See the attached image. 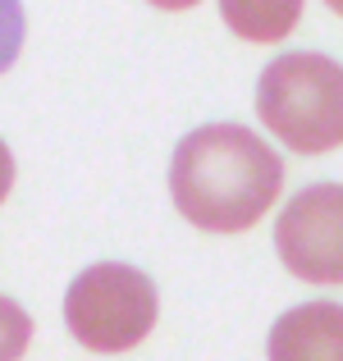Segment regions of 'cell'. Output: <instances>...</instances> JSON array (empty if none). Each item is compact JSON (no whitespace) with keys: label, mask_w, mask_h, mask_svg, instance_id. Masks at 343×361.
I'll return each instance as SVG.
<instances>
[{"label":"cell","mask_w":343,"mask_h":361,"mask_svg":"<svg viewBox=\"0 0 343 361\" xmlns=\"http://www.w3.org/2000/svg\"><path fill=\"white\" fill-rule=\"evenodd\" d=\"M284 160L243 123H202L174 147L169 197L206 233H243L275 206Z\"/></svg>","instance_id":"1"},{"label":"cell","mask_w":343,"mask_h":361,"mask_svg":"<svg viewBox=\"0 0 343 361\" xmlns=\"http://www.w3.org/2000/svg\"><path fill=\"white\" fill-rule=\"evenodd\" d=\"M256 115L298 156L343 147V64L316 51H293L265 64Z\"/></svg>","instance_id":"2"},{"label":"cell","mask_w":343,"mask_h":361,"mask_svg":"<svg viewBox=\"0 0 343 361\" xmlns=\"http://www.w3.org/2000/svg\"><path fill=\"white\" fill-rule=\"evenodd\" d=\"M156 283L119 261L88 265L64 293V325L88 353H128L156 329Z\"/></svg>","instance_id":"3"},{"label":"cell","mask_w":343,"mask_h":361,"mask_svg":"<svg viewBox=\"0 0 343 361\" xmlns=\"http://www.w3.org/2000/svg\"><path fill=\"white\" fill-rule=\"evenodd\" d=\"M275 247L293 279L343 283V183H311L275 220Z\"/></svg>","instance_id":"4"},{"label":"cell","mask_w":343,"mask_h":361,"mask_svg":"<svg viewBox=\"0 0 343 361\" xmlns=\"http://www.w3.org/2000/svg\"><path fill=\"white\" fill-rule=\"evenodd\" d=\"M270 361H343V307L339 302H302L284 311L265 343Z\"/></svg>","instance_id":"5"},{"label":"cell","mask_w":343,"mask_h":361,"mask_svg":"<svg viewBox=\"0 0 343 361\" xmlns=\"http://www.w3.org/2000/svg\"><path fill=\"white\" fill-rule=\"evenodd\" d=\"M220 14L234 23V32L256 37V42H275V37H284L298 23L302 9L298 5H238V0H229V5H220Z\"/></svg>","instance_id":"6"},{"label":"cell","mask_w":343,"mask_h":361,"mask_svg":"<svg viewBox=\"0 0 343 361\" xmlns=\"http://www.w3.org/2000/svg\"><path fill=\"white\" fill-rule=\"evenodd\" d=\"M32 338V316L14 298H0V361H18Z\"/></svg>","instance_id":"7"},{"label":"cell","mask_w":343,"mask_h":361,"mask_svg":"<svg viewBox=\"0 0 343 361\" xmlns=\"http://www.w3.org/2000/svg\"><path fill=\"white\" fill-rule=\"evenodd\" d=\"M23 5H14V0H0V73L9 69V64L18 60V51H23Z\"/></svg>","instance_id":"8"},{"label":"cell","mask_w":343,"mask_h":361,"mask_svg":"<svg viewBox=\"0 0 343 361\" xmlns=\"http://www.w3.org/2000/svg\"><path fill=\"white\" fill-rule=\"evenodd\" d=\"M9 188H14V151L0 142V202L9 197Z\"/></svg>","instance_id":"9"}]
</instances>
